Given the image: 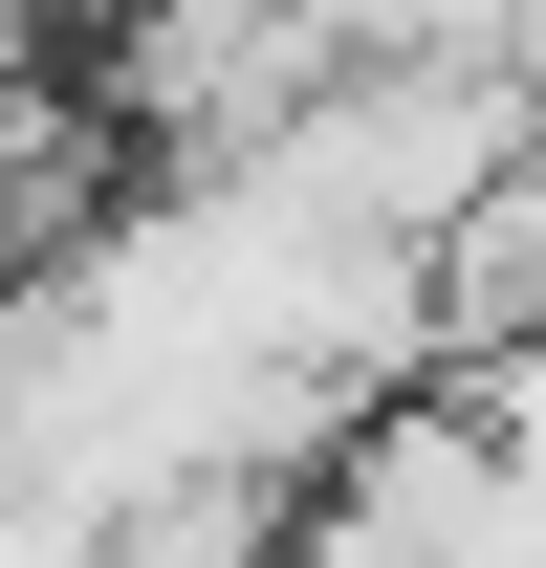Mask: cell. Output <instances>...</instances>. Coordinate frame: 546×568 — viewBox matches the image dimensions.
Instances as JSON below:
<instances>
[{"instance_id": "cell-1", "label": "cell", "mask_w": 546, "mask_h": 568, "mask_svg": "<svg viewBox=\"0 0 546 568\" xmlns=\"http://www.w3.org/2000/svg\"><path fill=\"white\" fill-rule=\"evenodd\" d=\"M350 67H372L350 0H110L67 88H88V132L132 153V175H241V153H284Z\"/></svg>"}]
</instances>
